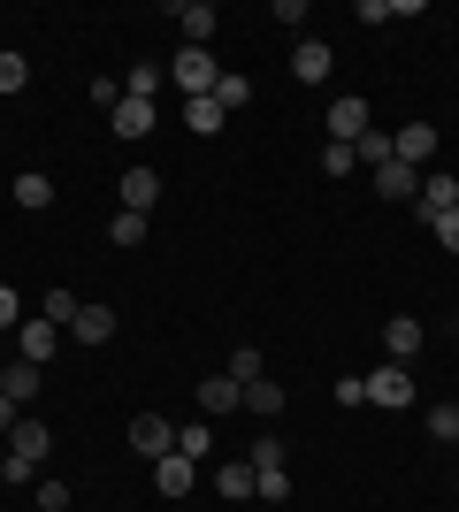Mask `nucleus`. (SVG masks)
<instances>
[{
	"instance_id": "obj_1",
	"label": "nucleus",
	"mask_w": 459,
	"mask_h": 512,
	"mask_svg": "<svg viewBox=\"0 0 459 512\" xmlns=\"http://www.w3.org/2000/svg\"><path fill=\"white\" fill-rule=\"evenodd\" d=\"M169 85L184 92V100H207V92L222 85V62L207 54V46H184V54L169 62Z\"/></svg>"
},
{
	"instance_id": "obj_2",
	"label": "nucleus",
	"mask_w": 459,
	"mask_h": 512,
	"mask_svg": "<svg viewBox=\"0 0 459 512\" xmlns=\"http://www.w3.org/2000/svg\"><path fill=\"white\" fill-rule=\"evenodd\" d=\"M360 383H368V406H391V413H406L414 406V367H375V375H360Z\"/></svg>"
},
{
	"instance_id": "obj_3",
	"label": "nucleus",
	"mask_w": 459,
	"mask_h": 512,
	"mask_svg": "<svg viewBox=\"0 0 459 512\" xmlns=\"http://www.w3.org/2000/svg\"><path fill=\"white\" fill-rule=\"evenodd\" d=\"M437 146H444L437 123H406V130L391 138V161H406V169H429V161H437Z\"/></svg>"
},
{
	"instance_id": "obj_4",
	"label": "nucleus",
	"mask_w": 459,
	"mask_h": 512,
	"mask_svg": "<svg viewBox=\"0 0 459 512\" xmlns=\"http://www.w3.org/2000/svg\"><path fill=\"white\" fill-rule=\"evenodd\" d=\"M131 451H146V459H169V451H176L169 413H131Z\"/></svg>"
},
{
	"instance_id": "obj_5",
	"label": "nucleus",
	"mask_w": 459,
	"mask_h": 512,
	"mask_svg": "<svg viewBox=\"0 0 459 512\" xmlns=\"http://www.w3.org/2000/svg\"><path fill=\"white\" fill-rule=\"evenodd\" d=\"M54 352H62V329H54V321H23V329H16V360H31V367H46V360H54Z\"/></svg>"
},
{
	"instance_id": "obj_6",
	"label": "nucleus",
	"mask_w": 459,
	"mask_h": 512,
	"mask_svg": "<svg viewBox=\"0 0 459 512\" xmlns=\"http://www.w3.org/2000/svg\"><path fill=\"white\" fill-rule=\"evenodd\" d=\"M414 352H421V321L414 314H391V321H383V360L414 367Z\"/></svg>"
},
{
	"instance_id": "obj_7",
	"label": "nucleus",
	"mask_w": 459,
	"mask_h": 512,
	"mask_svg": "<svg viewBox=\"0 0 459 512\" xmlns=\"http://www.w3.org/2000/svg\"><path fill=\"white\" fill-rule=\"evenodd\" d=\"M169 23H176V31H184V46H207V39H215V8H207V0H176V8H169Z\"/></svg>"
},
{
	"instance_id": "obj_8",
	"label": "nucleus",
	"mask_w": 459,
	"mask_h": 512,
	"mask_svg": "<svg viewBox=\"0 0 459 512\" xmlns=\"http://www.w3.org/2000/svg\"><path fill=\"white\" fill-rule=\"evenodd\" d=\"M192 482H199V467L184 459V451H169V459H153V490L169 497V505H176V497H192Z\"/></svg>"
},
{
	"instance_id": "obj_9",
	"label": "nucleus",
	"mask_w": 459,
	"mask_h": 512,
	"mask_svg": "<svg viewBox=\"0 0 459 512\" xmlns=\"http://www.w3.org/2000/svg\"><path fill=\"white\" fill-rule=\"evenodd\" d=\"M192 398H199V421H222V413H238V406H245V390L230 383V375H207Z\"/></svg>"
},
{
	"instance_id": "obj_10",
	"label": "nucleus",
	"mask_w": 459,
	"mask_h": 512,
	"mask_svg": "<svg viewBox=\"0 0 459 512\" xmlns=\"http://www.w3.org/2000/svg\"><path fill=\"white\" fill-rule=\"evenodd\" d=\"M39 383H46V367H31V360H8V367H0V398H8V406H31Z\"/></svg>"
},
{
	"instance_id": "obj_11",
	"label": "nucleus",
	"mask_w": 459,
	"mask_h": 512,
	"mask_svg": "<svg viewBox=\"0 0 459 512\" xmlns=\"http://www.w3.org/2000/svg\"><path fill=\"white\" fill-rule=\"evenodd\" d=\"M329 138H337V146L368 138V100H329Z\"/></svg>"
},
{
	"instance_id": "obj_12",
	"label": "nucleus",
	"mask_w": 459,
	"mask_h": 512,
	"mask_svg": "<svg viewBox=\"0 0 459 512\" xmlns=\"http://www.w3.org/2000/svg\"><path fill=\"white\" fill-rule=\"evenodd\" d=\"M375 199H421V169H406V161H383V169H375Z\"/></svg>"
},
{
	"instance_id": "obj_13",
	"label": "nucleus",
	"mask_w": 459,
	"mask_h": 512,
	"mask_svg": "<svg viewBox=\"0 0 459 512\" xmlns=\"http://www.w3.org/2000/svg\"><path fill=\"white\" fill-rule=\"evenodd\" d=\"M459 207V176H437V169H429V176H421V207L414 214H429V222H437V214H452Z\"/></svg>"
},
{
	"instance_id": "obj_14",
	"label": "nucleus",
	"mask_w": 459,
	"mask_h": 512,
	"mask_svg": "<svg viewBox=\"0 0 459 512\" xmlns=\"http://www.w3.org/2000/svg\"><path fill=\"white\" fill-rule=\"evenodd\" d=\"M108 130H115V138H146V130H153V100H131V92H123L115 115H108Z\"/></svg>"
},
{
	"instance_id": "obj_15",
	"label": "nucleus",
	"mask_w": 459,
	"mask_h": 512,
	"mask_svg": "<svg viewBox=\"0 0 459 512\" xmlns=\"http://www.w3.org/2000/svg\"><path fill=\"white\" fill-rule=\"evenodd\" d=\"M215 490L238 505V497H261V474H253V459H222V474H215Z\"/></svg>"
},
{
	"instance_id": "obj_16",
	"label": "nucleus",
	"mask_w": 459,
	"mask_h": 512,
	"mask_svg": "<svg viewBox=\"0 0 459 512\" xmlns=\"http://www.w3.org/2000/svg\"><path fill=\"white\" fill-rule=\"evenodd\" d=\"M291 77H299V85H322V77H329V46L299 39V46H291Z\"/></svg>"
},
{
	"instance_id": "obj_17",
	"label": "nucleus",
	"mask_w": 459,
	"mask_h": 512,
	"mask_svg": "<svg viewBox=\"0 0 459 512\" xmlns=\"http://www.w3.org/2000/svg\"><path fill=\"white\" fill-rule=\"evenodd\" d=\"M8 444H16V459H31V467H39L46 451H54V436H46V421H31V413H23V421L8 428Z\"/></svg>"
},
{
	"instance_id": "obj_18",
	"label": "nucleus",
	"mask_w": 459,
	"mask_h": 512,
	"mask_svg": "<svg viewBox=\"0 0 459 512\" xmlns=\"http://www.w3.org/2000/svg\"><path fill=\"white\" fill-rule=\"evenodd\" d=\"M69 337H77V344H108L115 337V306H85V314L69 321Z\"/></svg>"
},
{
	"instance_id": "obj_19",
	"label": "nucleus",
	"mask_w": 459,
	"mask_h": 512,
	"mask_svg": "<svg viewBox=\"0 0 459 512\" xmlns=\"http://www.w3.org/2000/svg\"><path fill=\"white\" fill-rule=\"evenodd\" d=\"M153 199H161V176H153V169H123V207L146 214Z\"/></svg>"
},
{
	"instance_id": "obj_20",
	"label": "nucleus",
	"mask_w": 459,
	"mask_h": 512,
	"mask_svg": "<svg viewBox=\"0 0 459 512\" xmlns=\"http://www.w3.org/2000/svg\"><path fill=\"white\" fill-rule=\"evenodd\" d=\"M222 123H230V115L215 107V92H207V100H184V130H192V138H215Z\"/></svg>"
},
{
	"instance_id": "obj_21",
	"label": "nucleus",
	"mask_w": 459,
	"mask_h": 512,
	"mask_svg": "<svg viewBox=\"0 0 459 512\" xmlns=\"http://www.w3.org/2000/svg\"><path fill=\"white\" fill-rule=\"evenodd\" d=\"M176 451H184V459L199 467V459L215 451V421H184V428H176Z\"/></svg>"
},
{
	"instance_id": "obj_22",
	"label": "nucleus",
	"mask_w": 459,
	"mask_h": 512,
	"mask_svg": "<svg viewBox=\"0 0 459 512\" xmlns=\"http://www.w3.org/2000/svg\"><path fill=\"white\" fill-rule=\"evenodd\" d=\"M161 85H169V77H161V62H131V77H123V92H131V100H161Z\"/></svg>"
},
{
	"instance_id": "obj_23",
	"label": "nucleus",
	"mask_w": 459,
	"mask_h": 512,
	"mask_svg": "<svg viewBox=\"0 0 459 512\" xmlns=\"http://www.w3.org/2000/svg\"><path fill=\"white\" fill-rule=\"evenodd\" d=\"M245 413H261V421H276V413H284V390L268 383V375H261V383H245Z\"/></svg>"
},
{
	"instance_id": "obj_24",
	"label": "nucleus",
	"mask_w": 459,
	"mask_h": 512,
	"mask_svg": "<svg viewBox=\"0 0 459 512\" xmlns=\"http://www.w3.org/2000/svg\"><path fill=\"white\" fill-rule=\"evenodd\" d=\"M245 100H253V77H238V69H222V85H215V107H222V115H238Z\"/></svg>"
},
{
	"instance_id": "obj_25",
	"label": "nucleus",
	"mask_w": 459,
	"mask_h": 512,
	"mask_svg": "<svg viewBox=\"0 0 459 512\" xmlns=\"http://www.w3.org/2000/svg\"><path fill=\"white\" fill-rule=\"evenodd\" d=\"M108 245H123V253H131V245H146V214H131V207H123V214L108 222Z\"/></svg>"
},
{
	"instance_id": "obj_26",
	"label": "nucleus",
	"mask_w": 459,
	"mask_h": 512,
	"mask_svg": "<svg viewBox=\"0 0 459 512\" xmlns=\"http://www.w3.org/2000/svg\"><path fill=\"white\" fill-rule=\"evenodd\" d=\"M16 207H54V184H46L39 169H23L16 176Z\"/></svg>"
},
{
	"instance_id": "obj_27",
	"label": "nucleus",
	"mask_w": 459,
	"mask_h": 512,
	"mask_svg": "<svg viewBox=\"0 0 459 512\" xmlns=\"http://www.w3.org/2000/svg\"><path fill=\"white\" fill-rule=\"evenodd\" d=\"M230 383H261V344H238V352H230Z\"/></svg>"
},
{
	"instance_id": "obj_28",
	"label": "nucleus",
	"mask_w": 459,
	"mask_h": 512,
	"mask_svg": "<svg viewBox=\"0 0 459 512\" xmlns=\"http://www.w3.org/2000/svg\"><path fill=\"white\" fill-rule=\"evenodd\" d=\"M77 314H85V299H77V291H46V321H54V329H69Z\"/></svg>"
},
{
	"instance_id": "obj_29",
	"label": "nucleus",
	"mask_w": 459,
	"mask_h": 512,
	"mask_svg": "<svg viewBox=\"0 0 459 512\" xmlns=\"http://www.w3.org/2000/svg\"><path fill=\"white\" fill-rule=\"evenodd\" d=\"M352 153H360V169H383V161H391V138L368 130V138H352Z\"/></svg>"
},
{
	"instance_id": "obj_30",
	"label": "nucleus",
	"mask_w": 459,
	"mask_h": 512,
	"mask_svg": "<svg viewBox=\"0 0 459 512\" xmlns=\"http://www.w3.org/2000/svg\"><path fill=\"white\" fill-rule=\"evenodd\" d=\"M23 85H31V62H23V54H0V100L23 92Z\"/></svg>"
},
{
	"instance_id": "obj_31",
	"label": "nucleus",
	"mask_w": 459,
	"mask_h": 512,
	"mask_svg": "<svg viewBox=\"0 0 459 512\" xmlns=\"http://www.w3.org/2000/svg\"><path fill=\"white\" fill-rule=\"evenodd\" d=\"M429 436H437V444H459V406H429Z\"/></svg>"
},
{
	"instance_id": "obj_32",
	"label": "nucleus",
	"mask_w": 459,
	"mask_h": 512,
	"mask_svg": "<svg viewBox=\"0 0 459 512\" xmlns=\"http://www.w3.org/2000/svg\"><path fill=\"white\" fill-rule=\"evenodd\" d=\"M352 169H360V153H352V146H322V176H352Z\"/></svg>"
},
{
	"instance_id": "obj_33",
	"label": "nucleus",
	"mask_w": 459,
	"mask_h": 512,
	"mask_svg": "<svg viewBox=\"0 0 459 512\" xmlns=\"http://www.w3.org/2000/svg\"><path fill=\"white\" fill-rule=\"evenodd\" d=\"M245 459H253V474H268V467H284V444H276V436H261V444L245 451Z\"/></svg>"
},
{
	"instance_id": "obj_34",
	"label": "nucleus",
	"mask_w": 459,
	"mask_h": 512,
	"mask_svg": "<svg viewBox=\"0 0 459 512\" xmlns=\"http://www.w3.org/2000/svg\"><path fill=\"white\" fill-rule=\"evenodd\" d=\"M39 512H69V482H54V474H46V482H39Z\"/></svg>"
},
{
	"instance_id": "obj_35",
	"label": "nucleus",
	"mask_w": 459,
	"mask_h": 512,
	"mask_svg": "<svg viewBox=\"0 0 459 512\" xmlns=\"http://www.w3.org/2000/svg\"><path fill=\"white\" fill-rule=\"evenodd\" d=\"M0 329H8V337H16V329H23V299H16V291H8V283H0Z\"/></svg>"
},
{
	"instance_id": "obj_36",
	"label": "nucleus",
	"mask_w": 459,
	"mask_h": 512,
	"mask_svg": "<svg viewBox=\"0 0 459 512\" xmlns=\"http://www.w3.org/2000/svg\"><path fill=\"white\" fill-rule=\"evenodd\" d=\"M261 497H268V505H284V497H291V474L268 467V474H261Z\"/></svg>"
},
{
	"instance_id": "obj_37",
	"label": "nucleus",
	"mask_w": 459,
	"mask_h": 512,
	"mask_svg": "<svg viewBox=\"0 0 459 512\" xmlns=\"http://www.w3.org/2000/svg\"><path fill=\"white\" fill-rule=\"evenodd\" d=\"M429 230H437V245H444V253H459V207H452V214H437Z\"/></svg>"
},
{
	"instance_id": "obj_38",
	"label": "nucleus",
	"mask_w": 459,
	"mask_h": 512,
	"mask_svg": "<svg viewBox=\"0 0 459 512\" xmlns=\"http://www.w3.org/2000/svg\"><path fill=\"white\" fill-rule=\"evenodd\" d=\"M16 421H23V406H8V398H0V436H8Z\"/></svg>"
}]
</instances>
